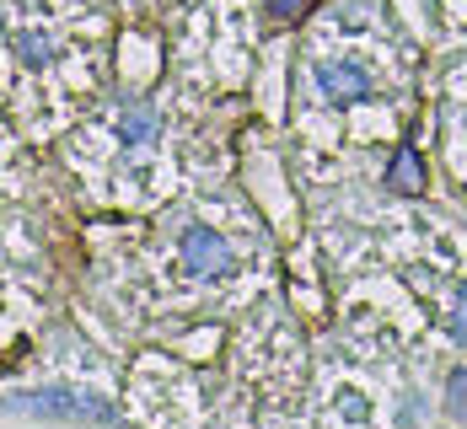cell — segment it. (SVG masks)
Instances as JSON below:
<instances>
[{"instance_id": "cell-6", "label": "cell", "mask_w": 467, "mask_h": 429, "mask_svg": "<svg viewBox=\"0 0 467 429\" xmlns=\"http://www.w3.org/2000/svg\"><path fill=\"white\" fill-rule=\"evenodd\" d=\"M16 48H22V59H27V65H48V59H54V44H48L44 33H22Z\"/></svg>"}, {"instance_id": "cell-2", "label": "cell", "mask_w": 467, "mask_h": 429, "mask_svg": "<svg viewBox=\"0 0 467 429\" xmlns=\"http://www.w3.org/2000/svg\"><path fill=\"white\" fill-rule=\"evenodd\" d=\"M178 252H183V269L193 280H221V274H232V247L226 237H215L210 226H188L183 241H178Z\"/></svg>"}, {"instance_id": "cell-9", "label": "cell", "mask_w": 467, "mask_h": 429, "mask_svg": "<svg viewBox=\"0 0 467 429\" xmlns=\"http://www.w3.org/2000/svg\"><path fill=\"white\" fill-rule=\"evenodd\" d=\"M451 338H457V343L467 349V290L457 295V301H451Z\"/></svg>"}, {"instance_id": "cell-4", "label": "cell", "mask_w": 467, "mask_h": 429, "mask_svg": "<svg viewBox=\"0 0 467 429\" xmlns=\"http://www.w3.org/2000/svg\"><path fill=\"white\" fill-rule=\"evenodd\" d=\"M113 129H119L124 145H145L150 135H156V113H150L145 102H124V107L113 113Z\"/></svg>"}, {"instance_id": "cell-5", "label": "cell", "mask_w": 467, "mask_h": 429, "mask_svg": "<svg viewBox=\"0 0 467 429\" xmlns=\"http://www.w3.org/2000/svg\"><path fill=\"white\" fill-rule=\"evenodd\" d=\"M387 189L392 193H424V161L414 150H398L387 167Z\"/></svg>"}, {"instance_id": "cell-7", "label": "cell", "mask_w": 467, "mask_h": 429, "mask_svg": "<svg viewBox=\"0 0 467 429\" xmlns=\"http://www.w3.org/2000/svg\"><path fill=\"white\" fill-rule=\"evenodd\" d=\"M446 408H451V419H467V371L446 382Z\"/></svg>"}, {"instance_id": "cell-3", "label": "cell", "mask_w": 467, "mask_h": 429, "mask_svg": "<svg viewBox=\"0 0 467 429\" xmlns=\"http://www.w3.org/2000/svg\"><path fill=\"white\" fill-rule=\"evenodd\" d=\"M317 87H323L333 102H360V97H371V76L360 70V65H317Z\"/></svg>"}, {"instance_id": "cell-1", "label": "cell", "mask_w": 467, "mask_h": 429, "mask_svg": "<svg viewBox=\"0 0 467 429\" xmlns=\"http://www.w3.org/2000/svg\"><path fill=\"white\" fill-rule=\"evenodd\" d=\"M11 408L16 414H38V419H97V424H113V408L102 397L65 392V386H54V392H22Z\"/></svg>"}, {"instance_id": "cell-8", "label": "cell", "mask_w": 467, "mask_h": 429, "mask_svg": "<svg viewBox=\"0 0 467 429\" xmlns=\"http://www.w3.org/2000/svg\"><path fill=\"white\" fill-rule=\"evenodd\" d=\"M312 11V0H269V16L275 22H301Z\"/></svg>"}, {"instance_id": "cell-10", "label": "cell", "mask_w": 467, "mask_h": 429, "mask_svg": "<svg viewBox=\"0 0 467 429\" xmlns=\"http://www.w3.org/2000/svg\"><path fill=\"white\" fill-rule=\"evenodd\" d=\"M338 414H344L349 424H366V419H371V408H366L360 397H344V403H338Z\"/></svg>"}]
</instances>
